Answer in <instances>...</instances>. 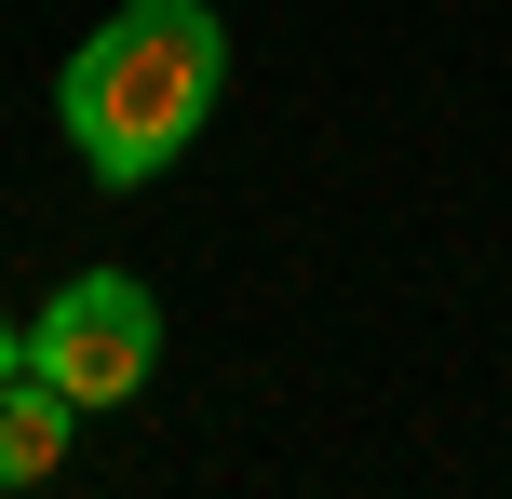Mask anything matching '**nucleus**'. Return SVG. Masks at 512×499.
Listing matches in <instances>:
<instances>
[{"instance_id": "nucleus-1", "label": "nucleus", "mask_w": 512, "mask_h": 499, "mask_svg": "<svg viewBox=\"0 0 512 499\" xmlns=\"http://www.w3.org/2000/svg\"><path fill=\"white\" fill-rule=\"evenodd\" d=\"M230 95V27L216 0H122L95 41L54 68V122H68L95 189H149L189 162V135Z\"/></svg>"}, {"instance_id": "nucleus-2", "label": "nucleus", "mask_w": 512, "mask_h": 499, "mask_svg": "<svg viewBox=\"0 0 512 499\" xmlns=\"http://www.w3.org/2000/svg\"><path fill=\"white\" fill-rule=\"evenodd\" d=\"M27 378H54V392L95 419V405H135L162 378V297L135 284V270H81V284H54L41 311H27Z\"/></svg>"}, {"instance_id": "nucleus-3", "label": "nucleus", "mask_w": 512, "mask_h": 499, "mask_svg": "<svg viewBox=\"0 0 512 499\" xmlns=\"http://www.w3.org/2000/svg\"><path fill=\"white\" fill-rule=\"evenodd\" d=\"M68 446H81V405L54 392V378L14 365V378H0V499H14V486H54Z\"/></svg>"}, {"instance_id": "nucleus-4", "label": "nucleus", "mask_w": 512, "mask_h": 499, "mask_svg": "<svg viewBox=\"0 0 512 499\" xmlns=\"http://www.w3.org/2000/svg\"><path fill=\"white\" fill-rule=\"evenodd\" d=\"M14 365H27V324H0V378H14Z\"/></svg>"}]
</instances>
